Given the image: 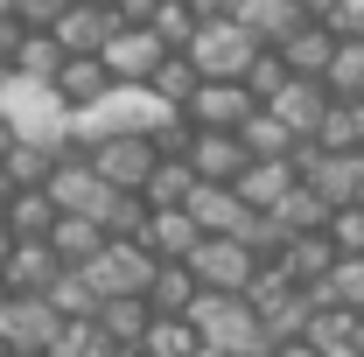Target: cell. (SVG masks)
Here are the masks:
<instances>
[{"label":"cell","mask_w":364,"mask_h":357,"mask_svg":"<svg viewBox=\"0 0 364 357\" xmlns=\"http://www.w3.org/2000/svg\"><path fill=\"white\" fill-rule=\"evenodd\" d=\"M7 224H14V238H49V231L63 224V211H56L49 189H21V196L7 203Z\"/></svg>","instance_id":"obj_28"},{"label":"cell","mask_w":364,"mask_h":357,"mask_svg":"<svg viewBox=\"0 0 364 357\" xmlns=\"http://www.w3.org/2000/svg\"><path fill=\"white\" fill-rule=\"evenodd\" d=\"M168 63V49L154 28H119L112 49H105V70H112V85H154V70Z\"/></svg>","instance_id":"obj_12"},{"label":"cell","mask_w":364,"mask_h":357,"mask_svg":"<svg viewBox=\"0 0 364 357\" xmlns=\"http://www.w3.org/2000/svg\"><path fill=\"white\" fill-rule=\"evenodd\" d=\"M7 302H14V294H7V280H0V309H7Z\"/></svg>","instance_id":"obj_53"},{"label":"cell","mask_w":364,"mask_h":357,"mask_svg":"<svg viewBox=\"0 0 364 357\" xmlns=\"http://www.w3.org/2000/svg\"><path fill=\"white\" fill-rule=\"evenodd\" d=\"M252 112H259V98H252L245 85H203V91H196V105H189L196 134H245Z\"/></svg>","instance_id":"obj_13"},{"label":"cell","mask_w":364,"mask_h":357,"mask_svg":"<svg viewBox=\"0 0 364 357\" xmlns=\"http://www.w3.org/2000/svg\"><path fill=\"white\" fill-rule=\"evenodd\" d=\"M85 280L105 294V302H147L154 280H161V260H154L140 238H112V245L85 267Z\"/></svg>","instance_id":"obj_2"},{"label":"cell","mask_w":364,"mask_h":357,"mask_svg":"<svg viewBox=\"0 0 364 357\" xmlns=\"http://www.w3.org/2000/svg\"><path fill=\"white\" fill-rule=\"evenodd\" d=\"M7 7H14V0H0V14H7Z\"/></svg>","instance_id":"obj_54"},{"label":"cell","mask_w":364,"mask_h":357,"mask_svg":"<svg viewBox=\"0 0 364 357\" xmlns=\"http://www.w3.org/2000/svg\"><path fill=\"white\" fill-rule=\"evenodd\" d=\"M147 91H154L168 112H189V105H196V91H203V70H196L189 56H168V63L154 70V85H147Z\"/></svg>","instance_id":"obj_30"},{"label":"cell","mask_w":364,"mask_h":357,"mask_svg":"<svg viewBox=\"0 0 364 357\" xmlns=\"http://www.w3.org/2000/svg\"><path fill=\"white\" fill-rule=\"evenodd\" d=\"M189 218L203 224V238H252V224L267 218V211H252L238 189H218V182H203V189L189 196Z\"/></svg>","instance_id":"obj_8"},{"label":"cell","mask_w":364,"mask_h":357,"mask_svg":"<svg viewBox=\"0 0 364 357\" xmlns=\"http://www.w3.org/2000/svg\"><path fill=\"white\" fill-rule=\"evenodd\" d=\"M0 169L14 176V189H49V176L63 169V147H43V140H14V154H7Z\"/></svg>","instance_id":"obj_25"},{"label":"cell","mask_w":364,"mask_h":357,"mask_svg":"<svg viewBox=\"0 0 364 357\" xmlns=\"http://www.w3.org/2000/svg\"><path fill=\"white\" fill-rule=\"evenodd\" d=\"M98 329H105V343H147V329H154V309L147 302H105L98 309Z\"/></svg>","instance_id":"obj_31"},{"label":"cell","mask_w":364,"mask_h":357,"mask_svg":"<svg viewBox=\"0 0 364 357\" xmlns=\"http://www.w3.org/2000/svg\"><path fill=\"white\" fill-rule=\"evenodd\" d=\"M21 43H28V28H21L14 14H0V63H14V56H21Z\"/></svg>","instance_id":"obj_45"},{"label":"cell","mask_w":364,"mask_h":357,"mask_svg":"<svg viewBox=\"0 0 364 357\" xmlns=\"http://www.w3.org/2000/svg\"><path fill=\"white\" fill-rule=\"evenodd\" d=\"M112 36H119V14L112 7H63V21H56V43L70 56H105Z\"/></svg>","instance_id":"obj_18"},{"label":"cell","mask_w":364,"mask_h":357,"mask_svg":"<svg viewBox=\"0 0 364 357\" xmlns=\"http://www.w3.org/2000/svg\"><path fill=\"white\" fill-rule=\"evenodd\" d=\"M189 169H196L203 182H218V189H238V176L252 169V154H245V140H238V134H196Z\"/></svg>","instance_id":"obj_17"},{"label":"cell","mask_w":364,"mask_h":357,"mask_svg":"<svg viewBox=\"0 0 364 357\" xmlns=\"http://www.w3.org/2000/svg\"><path fill=\"white\" fill-rule=\"evenodd\" d=\"M336 49H343V36H336L329 21H309V28H301L294 43L280 49V56H287V70H294V78H329V63H336Z\"/></svg>","instance_id":"obj_21"},{"label":"cell","mask_w":364,"mask_h":357,"mask_svg":"<svg viewBox=\"0 0 364 357\" xmlns=\"http://www.w3.org/2000/svg\"><path fill=\"white\" fill-rule=\"evenodd\" d=\"M63 273H70V267L56 260V245H49V238H21V245H14V260L0 267V280H7V294H49Z\"/></svg>","instance_id":"obj_14"},{"label":"cell","mask_w":364,"mask_h":357,"mask_svg":"<svg viewBox=\"0 0 364 357\" xmlns=\"http://www.w3.org/2000/svg\"><path fill=\"white\" fill-rule=\"evenodd\" d=\"M63 63H70V49L56 43V36H28L21 56H14V78H21V85H56Z\"/></svg>","instance_id":"obj_27"},{"label":"cell","mask_w":364,"mask_h":357,"mask_svg":"<svg viewBox=\"0 0 364 357\" xmlns=\"http://www.w3.org/2000/svg\"><path fill=\"white\" fill-rule=\"evenodd\" d=\"M14 245H21V238H14V224L0 218V267H7V260H14Z\"/></svg>","instance_id":"obj_48"},{"label":"cell","mask_w":364,"mask_h":357,"mask_svg":"<svg viewBox=\"0 0 364 357\" xmlns=\"http://www.w3.org/2000/svg\"><path fill=\"white\" fill-rule=\"evenodd\" d=\"M14 85H21V78H14V63H0V112H7V98H14Z\"/></svg>","instance_id":"obj_49"},{"label":"cell","mask_w":364,"mask_h":357,"mask_svg":"<svg viewBox=\"0 0 364 357\" xmlns=\"http://www.w3.org/2000/svg\"><path fill=\"white\" fill-rule=\"evenodd\" d=\"M329 105H336V91L322 85V78H294V85L280 91L267 112H273V119H280L294 140H316V134H322V119H329Z\"/></svg>","instance_id":"obj_10"},{"label":"cell","mask_w":364,"mask_h":357,"mask_svg":"<svg viewBox=\"0 0 364 357\" xmlns=\"http://www.w3.org/2000/svg\"><path fill=\"white\" fill-rule=\"evenodd\" d=\"M259 267H267V260H259L245 238H203L196 260H189V273L203 280V294H245Z\"/></svg>","instance_id":"obj_6"},{"label":"cell","mask_w":364,"mask_h":357,"mask_svg":"<svg viewBox=\"0 0 364 357\" xmlns=\"http://www.w3.org/2000/svg\"><path fill=\"white\" fill-rule=\"evenodd\" d=\"M309 21H316V14H309L301 0H245V7H238V28H245L259 49H287Z\"/></svg>","instance_id":"obj_11"},{"label":"cell","mask_w":364,"mask_h":357,"mask_svg":"<svg viewBox=\"0 0 364 357\" xmlns=\"http://www.w3.org/2000/svg\"><path fill=\"white\" fill-rule=\"evenodd\" d=\"M112 91H119V85H112L105 56H70V63H63V78H56V98L70 105V119H77V112H98Z\"/></svg>","instance_id":"obj_16"},{"label":"cell","mask_w":364,"mask_h":357,"mask_svg":"<svg viewBox=\"0 0 364 357\" xmlns=\"http://www.w3.org/2000/svg\"><path fill=\"white\" fill-rule=\"evenodd\" d=\"M196 302H203V280H196L189 267H161L154 294H147V309H154V315H189Z\"/></svg>","instance_id":"obj_32"},{"label":"cell","mask_w":364,"mask_h":357,"mask_svg":"<svg viewBox=\"0 0 364 357\" xmlns=\"http://www.w3.org/2000/svg\"><path fill=\"white\" fill-rule=\"evenodd\" d=\"M294 294H301V287H294L280 267H259V273H252V287H245V302H252L259 315H273L280 302H294Z\"/></svg>","instance_id":"obj_40"},{"label":"cell","mask_w":364,"mask_h":357,"mask_svg":"<svg viewBox=\"0 0 364 357\" xmlns=\"http://www.w3.org/2000/svg\"><path fill=\"white\" fill-rule=\"evenodd\" d=\"M154 36H161V49H168V56H189V49H196V36H203V21H196V7H189V0H161Z\"/></svg>","instance_id":"obj_33"},{"label":"cell","mask_w":364,"mask_h":357,"mask_svg":"<svg viewBox=\"0 0 364 357\" xmlns=\"http://www.w3.org/2000/svg\"><path fill=\"white\" fill-rule=\"evenodd\" d=\"M140 245H147L161 267H189V260H196V245H203V224L189 218V211H154L147 231H140Z\"/></svg>","instance_id":"obj_15"},{"label":"cell","mask_w":364,"mask_h":357,"mask_svg":"<svg viewBox=\"0 0 364 357\" xmlns=\"http://www.w3.org/2000/svg\"><path fill=\"white\" fill-rule=\"evenodd\" d=\"M147 218H154V211H147V196L112 189V196H105V211H98V231H105V238H140V231H147Z\"/></svg>","instance_id":"obj_35"},{"label":"cell","mask_w":364,"mask_h":357,"mask_svg":"<svg viewBox=\"0 0 364 357\" xmlns=\"http://www.w3.org/2000/svg\"><path fill=\"white\" fill-rule=\"evenodd\" d=\"M70 7H112V0H70Z\"/></svg>","instance_id":"obj_51"},{"label":"cell","mask_w":364,"mask_h":357,"mask_svg":"<svg viewBox=\"0 0 364 357\" xmlns=\"http://www.w3.org/2000/svg\"><path fill=\"white\" fill-rule=\"evenodd\" d=\"M189 63L203 70V85H245V70L259 63V43L238 21H203V36L189 49Z\"/></svg>","instance_id":"obj_3"},{"label":"cell","mask_w":364,"mask_h":357,"mask_svg":"<svg viewBox=\"0 0 364 357\" xmlns=\"http://www.w3.org/2000/svg\"><path fill=\"white\" fill-rule=\"evenodd\" d=\"M322 85L336 91V98H364V43H343V49H336V63H329Z\"/></svg>","instance_id":"obj_39"},{"label":"cell","mask_w":364,"mask_h":357,"mask_svg":"<svg viewBox=\"0 0 364 357\" xmlns=\"http://www.w3.org/2000/svg\"><path fill=\"white\" fill-rule=\"evenodd\" d=\"M287 85H294V70H287V56H280V49H259V63L245 70V91H252L259 105H273V98H280Z\"/></svg>","instance_id":"obj_38"},{"label":"cell","mask_w":364,"mask_h":357,"mask_svg":"<svg viewBox=\"0 0 364 357\" xmlns=\"http://www.w3.org/2000/svg\"><path fill=\"white\" fill-rule=\"evenodd\" d=\"M49 357H105V329L98 322H63L56 343H49Z\"/></svg>","instance_id":"obj_41"},{"label":"cell","mask_w":364,"mask_h":357,"mask_svg":"<svg viewBox=\"0 0 364 357\" xmlns=\"http://www.w3.org/2000/svg\"><path fill=\"white\" fill-rule=\"evenodd\" d=\"M140 357H203V336H196L189 315H154V329H147Z\"/></svg>","instance_id":"obj_29"},{"label":"cell","mask_w":364,"mask_h":357,"mask_svg":"<svg viewBox=\"0 0 364 357\" xmlns=\"http://www.w3.org/2000/svg\"><path fill=\"white\" fill-rule=\"evenodd\" d=\"M329 245H336L343 260H364V211H336V218H329Z\"/></svg>","instance_id":"obj_43"},{"label":"cell","mask_w":364,"mask_h":357,"mask_svg":"<svg viewBox=\"0 0 364 357\" xmlns=\"http://www.w3.org/2000/svg\"><path fill=\"white\" fill-rule=\"evenodd\" d=\"M49 302H56V315H63V322H98V309H105V294L91 287L85 273H63V280L49 287Z\"/></svg>","instance_id":"obj_36"},{"label":"cell","mask_w":364,"mask_h":357,"mask_svg":"<svg viewBox=\"0 0 364 357\" xmlns=\"http://www.w3.org/2000/svg\"><path fill=\"white\" fill-rule=\"evenodd\" d=\"M238 140H245V154H252V161H294V154L309 147V140H294V134H287V127L273 119L267 105L245 119V134H238Z\"/></svg>","instance_id":"obj_23"},{"label":"cell","mask_w":364,"mask_h":357,"mask_svg":"<svg viewBox=\"0 0 364 357\" xmlns=\"http://www.w3.org/2000/svg\"><path fill=\"white\" fill-rule=\"evenodd\" d=\"M316 147L322 154H364V98H336V105H329Z\"/></svg>","instance_id":"obj_24"},{"label":"cell","mask_w":364,"mask_h":357,"mask_svg":"<svg viewBox=\"0 0 364 357\" xmlns=\"http://www.w3.org/2000/svg\"><path fill=\"white\" fill-rule=\"evenodd\" d=\"M7 357H49V351H7Z\"/></svg>","instance_id":"obj_52"},{"label":"cell","mask_w":364,"mask_h":357,"mask_svg":"<svg viewBox=\"0 0 364 357\" xmlns=\"http://www.w3.org/2000/svg\"><path fill=\"white\" fill-rule=\"evenodd\" d=\"M309 343H316L322 357H364V315L358 309H316Z\"/></svg>","instance_id":"obj_20"},{"label":"cell","mask_w":364,"mask_h":357,"mask_svg":"<svg viewBox=\"0 0 364 357\" xmlns=\"http://www.w3.org/2000/svg\"><path fill=\"white\" fill-rule=\"evenodd\" d=\"M294 161H301V182L316 189L329 211H364V154H322L309 140Z\"/></svg>","instance_id":"obj_5"},{"label":"cell","mask_w":364,"mask_h":357,"mask_svg":"<svg viewBox=\"0 0 364 357\" xmlns=\"http://www.w3.org/2000/svg\"><path fill=\"white\" fill-rule=\"evenodd\" d=\"M189 7H196V21H238L245 0H189Z\"/></svg>","instance_id":"obj_46"},{"label":"cell","mask_w":364,"mask_h":357,"mask_svg":"<svg viewBox=\"0 0 364 357\" xmlns=\"http://www.w3.org/2000/svg\"><path fill=\"white\" fill-rule=\"evenodd\" d=\"M322 309H358L364 315V260H336V273L316 287Z\"/></svg>","instance_id":"obj_37"},{"label":"cell","mask_w":364,"mask_h":357,"mask_svg":"<svg viewBox=\"0 0 364 357\" xmlns=\"http://www.w3.org/2000/svg\"><path fill=\"white\" fill-rule=\"evenodd\" d=\"M196 336H203V351H225V357H273V336H267V315L252 309L245 294H203L196 309Z\"/></svg>","instance_id":"obj_1"},{"label":"cell","mask_w":364,"mask_h":357,"mask_svg":"<svg viewBox=\"0 0 364 357\" xmlns=\"http://www.w3.org/2000/svg\"><path fill=\"white\" fill-rule=\"evenodd\" d=\"M56 329H63V315H56L49 294H14V302L0 309V336H7V351H49Z\"/></svg>","instance_id":"obj_9"},{"label":"cell","mask_w":364,"mask_h":357,"mask_svg":"<svg viewBox=\"0 0 364 357\" xmlns=\"http://www.w3.org/2000/svg\"><path fill=\"white\" fill-rule=\"evenodd\" d=\"M14 196H21V189H14V176H7V169H0V218H7V203H14Z\"/></svg>","instance_id":"obj_50"},{"label":"cell","mask_w":364,"mask_h":357,"mask_svg":"<svg viewBox=\"0 0 364 357\" xmlns=\"http://www.w3.org/2000/svg\"><path fill=\"white\" fill-rule=\"evenodd\" d=\"M196 189H203V176H196L189 161H161L154 182H147L140 196H147V211H189V196H196Z\"/></svg>","instance_id":"obj_26"},{"label":"cell","mask_w":364,"mask_h":357,"mask_svg":"<svg viewBox=\"0 0 364 357\" xmlns=\"http://www.w3.org/2000/svg\"><path fill=\"white\" fill-rule=\"evenodd\" d=\"M273 357H322V351L309 343V336H294V343H273Z\"/></svg>","instance_id":"obj_47"},{"label":"cell","mask_w":364,"mask_h":357,"mask_svg":"<svg viewBox=\"0 0 364 357\" xmlns=\"http://www.w3.org/2000/svg\"><path fill=\"white\" fill-rule=\"evenodd\" d=\"M112 14H119V28H154L161 0H112Z\"/></svg>","instance_id":"obj_44"},{"label":"cell","mask_w":364,"mask_h":357,"mask_svg":"<svg viewBox=\"0 0 364 357\" xmlns=\"http://www.w3.org/2000/svg\"><path fill=\"white\" fill-rule=\"evenodd\" d=\"M49 196H56V211H63V218H98V211H105V196H112V182H105L85 154L70 147V154H63V169L49 176Z\"/></svg>","instance_id":"obj_7"},{"label":"cell","mask_w":364,"mask_h":357,"mask_svg":"<svg viewBox=\"0 0 364 357\" xmlns=\"http://www.w3.org/2000/svg\"><path fill=\"white\" fill-rule=\"evenodd\" d=\"M49 245H56V260H63V267H70V273H85L91 260H98V252L112 245V238L98 231V218H63V224H56V231H49Z\"/></svg>","instance_id":"obj_22"},{"label":"cell","mask_w":364,"mask_h":357,"mask_svg":"<svg viewBox=\"0 0 364 357\" xmlns=\"http://www.w3.org/2000/svg\"><path fill=\"white\" fill-rule=\"evenodd\" d=\"M85 161L112 182V189H134L140 196V189L154 182V169H161V147H154L147 134H105L98 147H85Z\"/></svg>","instance_id":"obj_4"},{"label":"cell","mask_w":364,"mask_h":357,"mask_svg":"<svg viewBox=\"0 0 364 357\" xmlns=\"http://www.w3.org/2000/svg\"><path fill=\"white\" fill-rule=\"evenodd\" d=\"M294 189H301V161H252V169L238 176V196H245L252 211H280Z\"/></svg>","instance_id":"obj_19"},{"label":"cell","mask_w":364,"mask_h":357,"mask_svg":"<svg viewBox=\"0 0 364 357\" xmlns=\"http://www.w3.org/2000/svg\"><path fill=\"white\" fill-rule=\"evenodd\" d=\"M0 357H7V336H0Z\"/></svg>","instance_id":"obj_55"},{"label":"cell","mask_w":364,"mask_h":357,"mask_svg":"<svg viewBox=\"0 0 364 357\" xmlns=\"http://www.w3.org/2000/svg\"><path fill=\"white\" fill-rule=\"evenodd\" d=\"M63 7H70V0H14L7 14H14V21H21L28 36H56V21H63Z\"/></svg>","instance_id":"obj_42"},{"label":"cell","mask_w":364,"mask_h":357,"mask_svg":"<svg viewBox=\"0 0 364 357\" xmlns=\"http://www.w3.org/2000/svg\"><path fill=\"white\" fill-rule=\"evenodd\" d=\"M267 218H280V231H287V238H301V231H329V218H336V211H329L316 189L301 182V189H294V196H287L280 211H267Z\"/></svg>","instance_id":"obj_34"}]
</instances>
